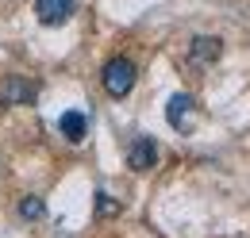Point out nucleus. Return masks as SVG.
<instances>
[{
    "label": "nucleus",
    "mask_w": 250,
    "mask_h": 238,
    "mask_svg": "<svg viewBox=\"0 0 250 238\" xmlns=\"http://www.w3.org/2000/svg\"><path fill=\"white\" fill-rule=\"evenodd\" d=\"M100 81H104V92H108V96L124 100L127 92L135 89V61L131 58H112L108 65H104Z\"/></svg>",
    "instance_id": "nucleus-1"
},
{
    "label": "nucleus",
    "mask_w": 250,
    "mask_h": 238,
    "mask_svg": "<svg viewBox=\"0 0 250 238\" xmlns=\"http://www.w3.org/2000/svg\"><path fill=\"white\" fill-rule=\"evenodd\" d=\"M166 119H169V127H173V131L188 135V131L196 127V104H192V96H188V92L169 96V104H166Z\"/></svg>",
    "instance_id": "nucleus-2"
},
{
    "label": "nucleus",
    "mask_w": 250,
    "mask_h": 238,
    "mask_svg": "<svg viewBox=\"0 0 250 238\" xmlns=\"http://www.w3.org/2000/svg\"><path fill=\"white\" fill-rule=\"evenodd\" d=\"M127 165L135 169V173H146V169H154L158 165V146L150 135H139L135 142H131V150H127Z\"/></svg>",
    "instance_id": "nucleus-3"
},
{
    "label": "nucleus",
    "mask_w": 250,
    "mask_h": 238,
    "mask_svg": "<svg viewBox=\"0 0 250 238\" xmlns=\"http://www.w3.org/2000/svg\"><path fill=\"white\" fill-rule=\"evenodd\" d=\"M35 12L46 27H62L65 20L77 12V0H35Z\"/></svg>",
    "instance_id": "nucleus-4"
},
{
    "label": "nucleus",
    "mask_w": 250,
    "mask_h": 238,
    "mask_svg": "<svg viewBox=\"0 0 250 238\" xmlns=\"http://www.w3.org/2000/svg\"><path fill=\"white\" fill-rule=\"evenodd\" d=\"M35 85L31 81H23V77H8L4 85H0V108H12V104H31L35 100Z\"/></svg>",
    "instance_id": "nucleus-5"
},
{
    "label": "nucleus",
    "mask_w": 250,
    "mask_h": 238,
    "mask_svg": "<svg viewBox=\"0 0 250 238\" xmlns=\"http://www.w3.org/2000/svg\"><path fill=\"white\" fill-rule=\"evenodd\" d=\"M58 131H62L69 142H81V139L89 135V116H85V112H62V119H58Z\"/></svg>",
    "instance_id": "nucleus-6"
},
{
    "label": "nucleus",
    "mask_w": 250,
    "mask_h": 238,
    "mask_svg": "<svg viewBox=\"0 0 250 238\" xmlns=\"http://www.w3.org/2000/svg\"><path fill=\"white\" fill-rule=\"evenodd\" d=\"M223 54V42L212 39V35H200V39H192V61L196 65H208V61H216Z\"/></svg>",
    "instance_id": "nucleus-7"
},
{
    "label": "nucleus",
    "mask_w": 250,
    "mask_h": 238,
    "mask_svg": "<svg viewBox=\"0 0 250 238\" xmlns=\"http://www.w3.org/2000/svg\"><path fill=\"white\" fill-rule=\"evenodd\" d=\"M20 215H23V219H39V215H46V204L35 200V196H27V200L20 204Z\"/></svg>",
    "instance_id": "nucleus-8"
},
{
    "label": "nucleus",
    "mask_w": 250,
    "mask_h": 238,
    "mask_svg": "<svg viewBox=\"0 0 250 238\" xmlns=\"http://www.w3.org/2000/svg\"><path fill=\"white\" fill-rule=\"evenodd\" d=\"M120 211V204L116 200H108V192H96V215L104 219V215H116Z\"/></svg>",
    "instance_id": "nucleus-9"
}]
</instances>
